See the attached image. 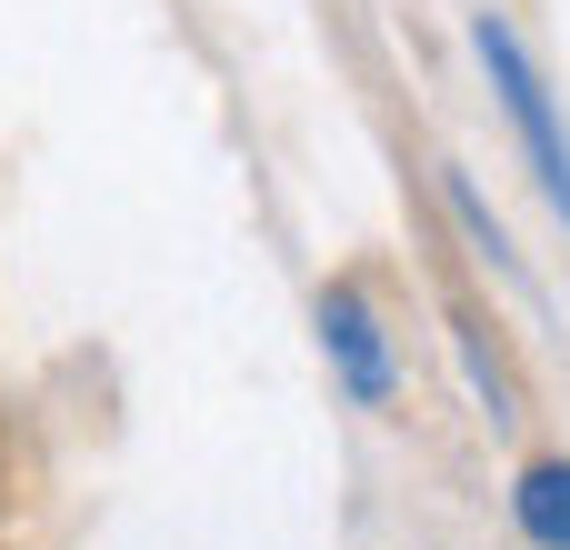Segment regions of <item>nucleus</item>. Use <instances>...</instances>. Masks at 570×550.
<instances>
[{
	"label": "nucleus",
	"mask_w": 570,
	"mask_h": 550,
	"mask_svg": "<svg viewBox=\"0 0 570 550\" xmlns=\"http://www.w3.org/2000/svg\"><path fill=\"white\" fill-rule=\"evenodd\" d=\"M471 60H481V80H491V100H501L511 140H521L531 190L551 200V220L570 230V120H561L551 70L531 60V40H521V20H511V10H471Z\"/></svg>",
	"instance_id": "f257e3e1"
},
{
	"label": "nucleus",
	"mask_w": 570,
	"mask_h": 550,
	"mask_svg": "<svg viewBox=\"0 0 570 550\" xmlns=\"http://www.w3.org/2000/svg\"><path fill=\"white\" fill-rule=\"evenodd\" d=\"M311 341H321V371H331V391L351 411H391L401 401V341H391V311L371 301V281H321Z\"/></svg>",
	"instance_id": "f03ea898"
},
{
	"label": "nucleus",
	"mask_w": 570,
	"mask_h": 550,
	"mask_svg": "<svg viewBox=\"0 0 570 550\" xmlns=\"http://www.w3.org/2000/svg\"><path fill=\"white\" fill-rule=\"evenodd\" d=\"M511 531L531 550H570V451H541L511 471Z\"/></svg>",
	"instance_id": "7ed1b4c3"
},
{
	"label": "nucleus",
	"mask_w": 570,
	"mask_h": 550,
	"mask_svg": "<svg viewBox=\"0 0 570 550\" xmlns=\"http://www.w3.org/2000/svg\"><path fill=\"white\" fill-rule=\"evenodd\" d=\"M451 351H461V381H471L481 421H491V431H511V421H521V381H511V361H501V341H491V321H481L471 301L451 311Z\"/></svg>",
	"instance_id": "20e7f679"
},
{
	"label": "nucleus",
	"mask_w": 570,
	"mask_h": 550,
	"mask_svg": "<svg viewBox=\"0 0 570 550\" xmlns=\"http://www.w3.org/2000/svg\"><path fill=\"white\" fill-rule=\"evenodd\" d=\"M441 200H451V220H461L471 261H481V271H491L501 291H521V301H531V261L511 251V230H501V210H491V200L471 190V170H441Z\"/></svg>",
	"instance_id": "39448f33"
}]
</instances>
